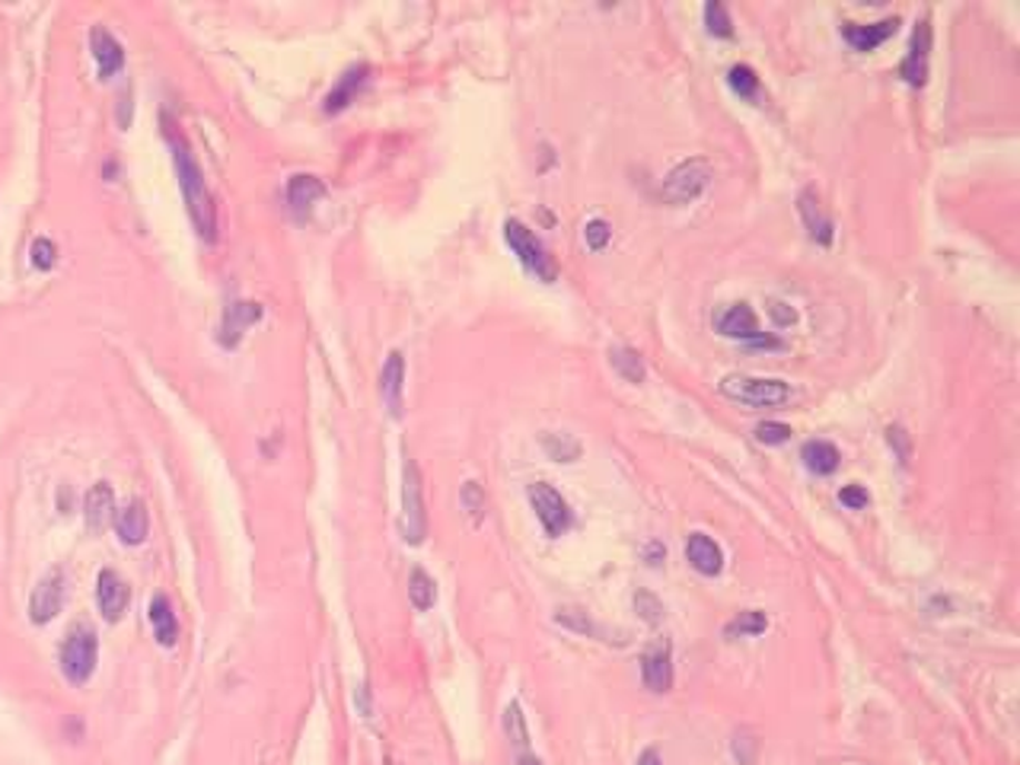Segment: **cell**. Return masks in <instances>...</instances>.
<instances>
[{"label": "cell", "mask_w": 1020, "mask_h": 765, "mask_svg": "<svg viewBox=\"0 0 1020 765\" xmlns=\"http://www.w3.org/2000/svg\"><path fill=\"white\" fill-rule=\"evenodd\" d=\"M166 141H170V151H173V163H176L178 173V188H182V198H185V207H188L192 227L198 230V236H202L204 243H214V239H217V211H214V198H211V192H207L202 166H198V160L192 156L185 137L178 134L173 122L166 125Z\"/></svg>", "instance_id": "cell-1"}, {"label": "cell", "mask_w": 1020, "mask_h": 765, "mask_svg": "<svg viewBox=\"0 0 1020 765\" xmlns=\"http://www.w3.org/2000/svg\"><path fill=\"white\" fill-rule=\"evenodd\" d=\"M721 396L746 408H775L790 399V386L785 380H765V377H746L731 374L721 380Z\"/></svg>", "instance_id": "cell-2"}, {"label": "cell", "mask_w": 1020, "mask_h": 765, "mask_svg": "<svg viewBox=\"0 0 1020 765\" xmlns=\"http://www.w3.org/2000/svg\"><path fill=\"white\" fill-rule=\"evenodd\" d=\"M96 661H100V638H96V632L90 625H74L68 632V638H64V644H61V673L74 686H83L93 676Z\"/></svg>", "instance_id": "cell-3"}, {"label": "cell", "mask_w": 1020, "mask_h": 765, "mask_svg": "<svg viewBox=\"0 0 1020 765\" xmlns=\"http://www.w3.org/2000/svg\"><path fill=\"white\" fill-rule=\"evenodd\" d=\"M504 239H508V246L513 249V255L523 262V268H527L530 275L545 280V284H552V280L559 278V268H555L549 249L542 246V239H539L523 221H508V224H504Z\"/></svg>", "instance_id": "cell-4"}, {"label": "cell", "mask_w": 1020, "mask_h": 765, "mask_svg": "<svg viewBox=\"0 0 1020 765\" xmlns=\"http://www.w3.org/2000/svg\"><path fill=\"white\" fill-rule=\"evenodd\" d=\"M399 533L408 545L425 542L428 536V513H425V494H421V472L415 459H406L402 466V517H399Z\"/></svg>", "instance_id": "cell-5"}, {"label": "cell", "mask_w": 1020, "mask_h": 765, "mask_svg": "<svg viewBox=\"0 0 1020 765\" xmlns=\"http://www.w3.org/2000/svg\"><path fill=\"white\" fill-rule=\"evenodd\" d=\"M714 170L708 160H686L680 163L670 176L663 178L661 195L663 202L670 204H692L695 198H702L712 185Z\"/></svg>", "instance_id": "cell-6"}, {"label": "cell", "mask_w": 1020, "mask_h": 765, "mask_svg": "<svg viewBox=\"0 0 1020 765\" xmlns=\"http://www.w3.org/2000/svg\"><path fill=\"white\" fill-rule=\"evenodd\" d=\"M714 326H717V332H721L724 338H734V341L753 345V348H778V345H782L778 338H772V335H765V332L759 329L756 313L749 309V304L727 306V309L717 316Z\"/></svg>", "instance_id": "cell-7"}, {"label": "cell", "mask_w": 1020, "mask_h": 765, "mask_svg": "<svg viewBox=\"0 0 1020 765\" xmlns=\"http://www.w3.org/2000/svg\"><path fill=\"white\" fill-rule=\"evenodd\" d=\"M527 498H530V508L536 510V520L549 536H561L571 527V508L552 484L533 482L527 488Z\"/></svg>", "instance_id": "cell-8"}, {"label": "cell", "mask_w": 1020, "mask_h": 765, "mask_svg": "<svg viewBox=\"0 0 1020 765\" xmlns=\"http://www.w3.org/2000/svg\"><path fill=\"white\" fill-rule=\"evenodd\" d=\"M64 596H68V578L61 568H51L49 574L35 584L32 596H29V619L35 625H45L51 622L61 606H64Z\"/></svg>", "instance_id": "cell-9"}, {"label": "cell", "mask_w": 1020, "mask_h": 765, "mask_svg": "<svg viewBox=\"0 0 1020 765\" xmlns=\"http://www.w3.org/2000/svg\"><path fill=\"white\" fill-rule=\"evenodd\" d=\"M641 680L651 692H670L673 688V647L666 638H657L641 654Z\"/></svg>", "instance_id": "cell-10"}, {"label": "cell", "mask_w": 1020, "mask_h": 765, "mask_svg": "<svg viewBox=\"0 0 1020 765\" xmlns=\"http://www.w3.org/2000/svg\"><path fill=\"white\" fill-rule=\"evenodd\" d=\"M96 603L105 622H119L125 615L128 603H131V586L128 581L115 571V568H102L100 578H96Z\"/></svg>", "instance_id": "cell-11"}, {"label": "cell", "mask_w": 1020, "mask_h": 765, "mask_svg": "<svg viewBox=\"0 0 1020 765\" xmlns=\"http://www.w3.org/2000/svg\"><path fill=\"white\" fill-rule=\"evenodd\" d=\"M928 51H931V23L918 20L909 51H906V58L899 64V76L909 86H925V80H928Z\"/></svg>", "instance_id": "cell-12"}, {"label": "cell", "mask_w": 1020, "mask_h": 765, "mask_svg": "<svg viewBox=\"0 0 1020 765\" xmlns=\"http://www.w3.org/2000/svg\"><path fill=\"white\" fill-rule=\"evenodd\" d=\"M262 304H255V300H233V304L224 309V319H221V326H217V341L224 345V348H236L239 345V338H243V332L255 326L258 319H262Z\"/></svg>", "instance_id": "cell-13"}, {"label": "cell", "mask_w": 1020, "mask_h": 765, "mask_svg": "<svg viewBox=\"0 0 1020 765\" xmlns=\"http://www.w3.org/2000/svg\"><path fill=\"white\" fill-rule=\"evenodd\" d=\"M367 80H370V68H367V64H351L345 74L338 76V83L332 86L329 96H326V102H323L326 115L345 112V109L357 100V93L367 86Z\"/></svg>", "instance_id": "cell-14"}, {"label": "cell", "mask_w": 1020, "mask_h": 765, "mask_svg": "<svg viewBox=\"0 0 1020 765\" xmlns=\"http://www.w3.org/2000/svg\"><path fill=\"white\" fill-rule=\"evenodd\" d=\"M90 49H93L96 64H100L102 80H109V76L119 74L125 68V49H122V42L105 26H93L90 29Z\"/></svg>", "instance_id": "cell-15"}, {"label": "cell", "mask_w": 1020, "mask_h": 765, "mask_svg": "<svg viewBox=\"0 0 1020 765\" xmlns=\"http://www.w3.org/2000/svg\"><path fill=\"white\" fill-rule=\"evenodd\" d=\"M402 389H406V357H402V351H392V355L386 357L380 374L382 402L392 411V418L402 415Z\"/></svg>", "instance_id": "cell-16"}, {"label": "cell", "mask_w": 1020, "mask_h": 765, "mask_svg": "<svg viewBox=\"0 0 1020 765\" xmlns=\"http://www.w3.org/2000/svg\"><path fill=\"white\" fill-rule=\"evenodd\" d=\"M686 559L688 564H692L698 574H705V578L721 574V568H724V552H721V545L714 542L712 536L705 533H688Z\"/></svg>", "instance_id": "cell-17"}, {"label": "cell", "mask_w": 1020, "mask_h": 765, "mask_svg": "<svg viewBox=\"0 0 1020 765\" xmlns=\"http://www.w3.org/2000/svg\"><path fill=\"white\" fill-rule=\"evenodd\" d=\"M896 26L899 20L896 17H887V20H880V23H870V26H858V23H845L842 26V39L851 45L855 51H874L880 49L887 39H890L892 32H896Z\"/></svg>", "instance_id": "cell-18"}, {"label": "cell", "mask_w": 1020, "mask_h": 765, "mask_svg": "<svg viewBox=\"0 0 1020 765\" xmlns=\"http://www.w3.org/2000/svg\"><path fill=\"white\" fill-rule=\"evenodd\" d=\"M112 510H115V494H112V484L96 482L86 498H83V517H86V527L90 533H102L112 520Z\"/></svg>", "instance_id": "cell-19"}, {"label": "cell", "mask_w": 1020, "mask_h": 765, "mask_svg": "<svg viewBox=\"0 0 1020 765\" xmlns=\"http://www.w3.org/2000/svg\"><path fill=\"white\" fill-rule=\"evenodd\" d=\"M115 533L125 545H141L151 533V517L144 501H128L125 508L115 513Z\"/></svg>", "instance_id": "cell-20"}, {"label": "cell", "mask_w": 1020, "mask_h": 765, "mask_svg": "<svg viewBox=\"0 0 1020 765\" xmlns=\"http://www.w3.org/2000/svg\"><path fill=\"white\" fill-rule=\"evenodd\" d=\"M797 211H800V217H804V227L810 233V239L819 243V246H829V243H833V221H829V214L823 211V204H819V198H816L810 188L800 192Z\"/></svg>", "instance_id": "cell-21"}, {"label": "cell", "mask_w": 1020, "mask_h": 765, "mask_svg": "<svg viewBox=\"0 0 1020 765\" xmlns=\"http://www.w3.org/2000/svg\"><path fill=\"white\" fill-rule=\"evenodd\" d=\"M323 195H326V185L316 176L297 173V176H290V182H287V204H290L294 217H306V214L313 211V204L319 202Z\"/></svg>", "instance_id": "cell-22"}, {"label": "cell", "mask_w": 1020, "mask_h": 765, "mask_svg": "<svg viewBox=\"0 0 1020 765\" xmlns=\"http://www.w3.org/2000/svg\"><path fill=\"white\" fill-rule=\"evenodd\" d=\"M151 629L153 638H156V644H163V647H173L178 641V619L176 610H173V603H170V596H163V593H156L151 600Z\"/></svg>", "instance_id": "cell-23"}, {"label": "cell", "mask_w": 1020, "mask_h": 765, "mask_svg": "<svg viewBox=\"0 0 1020 765\" xmlns=\"http://www.w3.org/2000/svg\"><path fill=\"white\" fill-rule=\"evenodd\" d=\"M804 466L814 472V476H833L839 469V450L829 443V440H807L804 450H800Z\"/></svg>", "instance_id": "cell-24"}, {"label": "cell", "mask_w": 1020, "mask_h": 765, "mask_svg": "<svg viewBox=\"0 0 1020 765\" xmlns=\"http://www.w3.org/2000/svg\"><path fill=\"white\" fill-rule=\"evenodd\" d=\"M408 600L418 612H428L437 603V584L425 568H411L408 574Z\"/></svg>", "instance_id": "cell-25"}, {"label": "cell", "mask_w": 1020, "mask_h": 765, "mask_svg": "<svg viewBox=\"0 0 1020 765\" xmlns=\"http://www.w3.org/2000/svg\"><path fill=\"white\" fill-rule=\"evenodd\" d=\"M768 629V615L759 610H743L724 625V638H756Z\"/></svg>", "instance_id": "cell-26"}, {"label": "cell", "mask_w": 1020, "mask_h": 765, "mask_svg": "<svg viewBox=\"0 0 1020 765\" xmlns=\"http://www.w3.org/2000/svg\"><path fill=\"white\" fill-rule=\"evenodd\" d=\"M542 450L555 459V462H574V459L581 457V443H578L571 434H559V431L542 434Z\"/></svg>", "instance_id": "cell-27"}, {"label": "cell", "mask_w": 1020, "mask_h": 765, "mask_svg": "<svg viewBox=\"0 0 1020 765\" xmlns=\"http://www.w3.org/2000/svg\"><path fill=\"white\" fill-rule=\"evenodd\" d=\"M727 86L737 93L740 100L759 102V76H756L753 68H746V64H734V68L727 71Z\"/></svg>", "instance_id": "cell-28"}, {"label": "cell", "mask_w": 1020, "mask_h": 765, "mask_svg": "<svg viewBox=\"0 0 1020 765\" xmlns=\"http://www.w3.org/2000/svg\"><path fill=\"white\" fill-rule=\"evenodd\" d=\"M504 734H508L510 743H513L520 753L530 749V731H527V717H523L520 702H510L508 708H504Z\"/></svg>", "instance_id": "cell-29"}, {"label": "cell", "mask_w": 1020, "mask_h": 765, "mask_svg": "<svg viewBox=\"0 0 1020 765\" xmlns=\"http://www.w3.org/2000/svg\"><path fill=\"white\" fill-rule=\"evenodd\" d=\"M610 364L619 370V377L629 382L644 380V364L632 348H610Z\"/></svg>", "instance_id": "cell-30"}, {"label": "cell", "mask_w": 1020, "mask_h": 765, "mask_svg": "<svg viewBox=\"0 0 1020 765\" xmlns=\"http://www.w3.org/2000/svg\"><path fill=\"white\" fill-rule=\"evenodd\" d=\"M705 26H708V32L717 35V39H731L734 35V23H731V17H727V7L724 3H705Z\"/></svg>", "instance_id": "cell-31"}, {"label": "cell", "mask_w": 1020, "mask_h": 765, "mask_svg": "<svg viewBox=\"0 0 1020 765\" xmlns=\"http://www.w3.org/2000/svg\"><path fill=\"white\" fill-rule=\"evenodd\" d=\"M612 239V227L603 221V217H593V221H586L584 224V243L586 249H593V253H600V249H606Z\"/></svg>", "instance_id": "cell-32"}, {"label": "cell", "mask_w": 1020, "mask_h": 765, "mask_svg": "<svg viewBox=\"0 0 1020 765\" xmlns=\"http://www.w3.org/2000/svg\"><path fill=\"white\" fill-rule=\"evenodd\" d=\"M29 258H32V265H35L39 272H49V268H54V262H58V246L51 243L49 236H39V239L32 243V249H29Z\"/></svg>", "instance_id": "cell-33"}, {"label": "cell", "mask_w": 1020, "mask_h": 765, "mask_svg": "<svg viewBox=\"0 0 1020 765\" xmlns=\"http://www.w3.org/2000/svg\"><path fill=\"white\" fill-rule=\"evenodd\" d=\"M459 501H462V508L472 513V520L479 523L484 513V491L479 488V482H466L462 484V491H459Z\"/></svg>", "instance_id": "cell-34"}, {"label": "cell", "mask_w": 1020, "mask_h": 765, "mask_svg": "<svg viewBox=\"0 0 1020 765\" xmlns=\"http://www.w3.org/2000/svg\"><path fill=\"white\" fill-rule=\"evenodd\" d=\"M756 440L765 443V447H778V443L790 440V428L788 425H782V421H763V425L756 428Z\"/></svg>", "instance_id": "cell-35"}, {"label": "cell", "mask_w": 1020, "mask_h": 765, "mask_svg": "<svg viewBox=\"0 0 1020 765\" xmlns=\"http://www.w3.org/2000/svg\"><path fill=\"white\" fill-rule=\"evenodd\" d=\"M839 501L848 510H865L870 504V494H867L861 484H845L839 491Z\"/></svg>", "instance_id": "cell-36"}, {"label": "cell", "mask_w": 1020, "mask_h": 765, "mask_svg": "<svg viewBox=\"0 0 1020 765\" xmlns=\"http://www.w3.org/2000/svg\"><path fill=\"white\" fill-rule=\"evenodd\" d=\"M887 440H890V447L896 450L899 462L906 466V462H909V434L902 431L899 425H892V428H887Z\"/></svg>", "instance_id": "cell-37"}, {"label": "cell", "mask_w": 1020, "mask_h": 765, "mask_svg": "<svg viewBox=\"0 0 1020 765\" xmlns=\"http://www.w3.org/2000/svg\"><path fill=\"white\" fill-rule=\"evenodd\" d=\"M768 316L775 319V326H790V323L797 319V313H794L788 304H782V300H772V304H768Z\"/></svg>", "instance_id": "cell-38"}, {"label": "cell", "mask_w": 1020, "mask_h": 765, "mask_svg": "<svg viewBox=\"0 0 1020 765\" xmlns=\"http://www.w3.org/2000/svg\"><path fill=\"white\" fill-rule=\"evenodd\" d=\"M635 606L638 610H647L644 612V619H647V622H657V619H661V606H657V600H654V596H647V593H638Z\"/></svg>", "instance_id": "cell-39"}, {"label": "cell", "mask_w": 1020, "mask_h": 765, "mask_svg": "<svg viewBox=\"0 0 1020 765\" xmlns=\"http://www.w3.org/2000/svg\"><path fill=\"white\" fill-rule=\"evenodd\" d=\"M638 765H663L661 753H657V749H644V753L638 756Z\"/></svg>", "instance_id": "cell-40"}, {"label": "cell", "mask_w": 1020, "mask_h": 765, "mask_svg": "<svg viewBox=\"0 0 1020 765\" xmlns=\"http://www.w3.org/2000/svg\"><path fill=\"white\" fill-rule=\"evenodd\" d=\"M513 765H545V763H542V759H539L536 753H530V749H527V753H517V763H513Z\"/></svg>", "instance_id": "cell-41"}]
</instances>
